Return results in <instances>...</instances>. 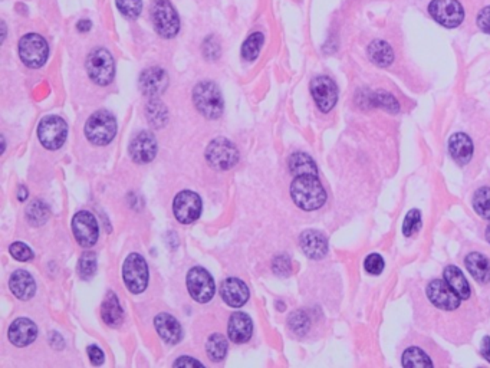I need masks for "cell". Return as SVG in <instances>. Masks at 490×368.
I'll return each instance as SVG.
<instances>
[{
    "mask_svg": "<svg viewBox=\"0 0 490 368\" xmlns=\"http://www.w3.org/2000/svg\"><path fill=\"white\" fill-rule=\"evenodd\" d=\"M187 289L190 296L200 304L208 302L215 296V280L204 268L195 267L187 273Z\"/></svg>",
    "mask_w": 490,
    "mask_h": 368,
    "instance_id": "obj_11",
    "label": "cell"
},
{
    "mask_svg": "<svg viewBox=\"0 0 490 368\" xmlns=\"http://www.w3.org/2000/svg\"><path fill=\"white\" fill-rule=\"evenodd\" d=\"M139 88L150 97H154L157 94H161L168 85V77L166 74L164 69L154 66V68H148L146 71L141 72L138 79Z\"/></svg>",
    "mask_w": 490,
    "mask_h": 368,
    "instance_id": "obj_19",
    "label": "cell"
},
{
    "mask_svg": "<svg viewBox=\"0 0 490 368\" xmlns=\"http://www.w3.org/2000/svg\"><path fill=\"white\" fill-rule=\"evenodd\" d=\"M174 367H196V365H203L199 360H195V358H191L188 356H184V357H180L179 360L174 361L173 364Z\"/></svg>",
    "mask_w": 490,
    "mask_h": 368,
    "instance_id": "obj_47",
    "label": "cell"
},
{
    "mask_svg": "<svg viewBox=\"0 0 490 368\" xmlns=\"http://www.w3.org/2000/svg\"><path fill=\"white\" fill-rule=\"evenodd\" d=\"M146 113H147V119L153 127L161 128L166 126V122L168 119V113H167V108L164 107L163 102L151 101L147 105Z\"/></svg>",
    "mask_w": 490,
    "mask_h": 368,
    "instance_id": "obj_33",
    "label": "cell"
},
{
    "mask_svg": "<svg viewBox=\"0 0 490 368\" xmlns=\"http://www.w3.org/2000/svg\"><path fill=\"white\" fill-rule=\"evenodd\" d=\"M157 154V139L153 133H138L130 144L131 159L138 164H147L154 160Z\"/></svg>",
    "mask_w": 490,
    "mask_h": 368,
    "instance_id": "obj_16",
    "label": "cell"
},
{
    "mask_svg": "<svg viewBox=\"0 0 490 368\" xmlns=\"http://www.w3.org/2000/svg\"><path fill=\"white\" fill-rule=\"evenodd\" d=\"M8 337L14 347H19V348L28 347L37 340L38 327L28 318H17L10 324Z\"/></svg>",
    "mask_w": 490,
    "mask_h": 368,
    "instance_id": "obj_18",
    "label": "cell"
},
{
    "mask_svg": "<svg viewBox=\"0 0 490 368\" xmlns=\"http://www.w3.org/2000/svg\"><path fill=\"white\" fill-rule=\"evenodd\" d=\"M486 240L490 243V223L486 227Z\"/></svg>",
    "mask_w": 490,
    "mask_h": 368,
    "instance_id": "obj_50",
    "label": "cell"
},
{
    "mask_svg": "<svg viewBox=\"0 0 490 368\" xmlns=\"http://www.w3.org/2000/svg\"><path fill=\"white\" fill-rule=\"evenodd\" d=\"M212 42H213V37L204 42V45L208 46V50H203L206 59H207V58H208V59H216L217 57H220V45H217V43L212 45Z\"/></svg>",
    "mask_w": 490,
    "mask_h": 368,
    "instance_id": "obj_46",
    "label": "cell"
},
{
    "mask_svg": "<svg viewBox=\"0 0 490 368\" xmlns=\"http://www.w3.org/2000/svg\"><path fill=\"white\" fill-rule=\"evenodd\" d=\"M222 300L233 308H240L249 300V288L237 278H227L220 287Z\"/></svg>",
    "mask_w": 490,
    "mask_h": 368,
    "instance_id": "obj_17",
    "label": "cell"
},
{
    "mask_svg": "<svg viewBox=\"0 0 490 368\" xmlns=\"http://www.w3.org/2000/svg\"><path fill=\"white\" fill-rule=\"evenodd\" d=\"M401 365L406 368H420V367H433L434 362L422 347L413 345L406 348L404 353H402Z\"/></svg>",
    "mask_w": 490,
    "mask_h": 368,
    "instance_id": "obj_30",
    "label": "cell"
},
{
    "mask_svg": "<svg viewBox=\"0 0 490 368\" xmlns=\"http://www.w3.org/2000/svg\"><path fill=\"white\" fill-rule=\"evenodd\" d=\"M369 58L380 68H387L394 61L393 48L384 41L375 39L369 45Z\"/></svg>",
    "mask_w": 490,
    "mask_h": 368,
    "instance_id": "obj_29",
    "label": "cell"
},
{
    "mask_svg": "<svg viewBox=\"0 0 490 368\" xmlns=\"http://www.w3.org/2000/svg\"><path fill=\"white\" fill-rule=\"evenodd\" d=\"M49 55L46 41L38 33H28L19 41V57L29 68H41Z\"/></svg>",
    "mask_w": 490,
    "mask_h": 368,
    "instance_id": "obj_9",
    "label": "cell"
},
{
    "mask_svg": "<svg viewBox=\"0 0 490 368\" xmlns=\"http://www.w3.org/2000/svg\"><path fill=\"white\" fill-rule=\"evenodd\" d=\"M91 28H92V23H91V21H88V19L79 21V22L77 23V29H78V32H82V33L88 32Z\"/></svg>",
    "mask_w": 490,
    "mask_h": 368,
    "instance_id": "obj_48",
    "label": "cell"
},
{
    "mask_svg": "<svg viewBox=\"0 0 490 368\" xmlns=\"http://www.w3.org/2000/svg\"><path fill=\"white\" fill-rule=\"evenodd\" d=\"M117 119L110 111H97L85 124V135L95 146H107L115 138Z\"/></svg>",
    "mask_w": 490,
    "mask_h": 368,
    "instance_id": "obj_3",
    "label": "cell"
},
{
    "mask_svg": "<svg viewBox=\"0 0 490 368\" xmlns=\"http://www.w3.org/2000/svg\"><path fill=\"white\" fill-rule=\"evenodd\" d=\"M473 207L476 213L490 222V187H480L473 196Z\"/></svg>",
    "mask_w": 490,
    "mask_h": 368,
    "instance_id": "obj_35",
    "label": "cell"
},
{
    "mask_svg": "<svg viewBox=\"0 0 490 368\" xmlns=\"http://www.w3.org/2000/svg\"><path fill=\"white\" fill-rule=\"evenodd\" d=\"M371 101L375 107L384 108L389 113H398V110H400L398 101L389 93H382V91L375 93L374 95H371Z\"/></svg>",
    "mask_w": 490,
    "mask_h": 368,
    "instance_id": "obj_39",
    "label": "cell"
},
{
    "mask_svg": "<svg viewBox=\"0 0 490 368\" xmlns=\"http://www.w3.org/2000/svg\"><path fill=\"white\" fill-rule=\"evenodd\" d=\"M86 353H88V357H90V361L94 364V365H101L105 360V356H104V351L97 347V345H90L88 348H86Z\"/></svg>",
    "mask_w": 490,
    "mask_h": 368,
    "instance_id": "obj_45",
    "label": "cell"
},
{
    "mask_svg": "<svg viewBox=\"0 0 490 368\" xmlns=\"http://www.w3.org/2000/svg\"><path fill=\"white\" fill-rule=\"evenodd\" d=\"M311 94L322 113H329L338 101L337 84L326 75H320L311 81Z\"/></svg>",
    "mask_w": 490,
    "mask_h": 368,
    "instance_id": "obj_13",
    "label": "cell"
},
{
    "mask_svg": "<svg viewBox=\"0 0 490 368\" xmlns=\"http://www.w3.org/2000/svg\"><path fill=\"white\" fill-rule=\"evenodd\" d=\"M151 21L155 32L164 39H171L180 30V19L170 0H154L151 6Z\"/></svg>",
    "mask_w": 490,
    "mask_h": 368,
    "instance_id": "obj_5",
    "label": "cell"
},
{
    "mask_svg": "<svg viewBox=\"0 0 490 368\" xmlns=\"http://www.w3.org/2000/svg\"><path fill=\"white\" fill-rule=\"evenodd\" d=\"M26 216L30 224L33 226H41L43 224L48 217H49V210L48 206L43 204L42 202H33L28 210H26Z\"/></svg>",
    "mask_w": 490,
    "mask_h": 368,
    "instance_id": "obj_36",
    "label": "cell"
},
{
    "mask_svg": "<svg viewBox=\"0 0 490 368\" xmlns=\"http://www.w3.org/2000/svg\"><path fill=\"white\" fill-rule=\"evenodd\" d=\"M101 315L104 322L110 327H118L122 322L124 312H122L118 296L114 292H108L107 296H105V300L102 302Z\"/></svg>",
    "mask_w": 490,
    "mask_h": 368,
    "instance_id": "obj_27",
    "label": "cell"
},
{
    "mask_svg": "<svg viewBox=\"0 0 490 368\" xmlns=\"http://www.w3.org/2000/svg\"><path fill=\"white\" fill-rule=\"evenodd\" d=\"M443 279L449 288L456 293L462 301H469L471 298V288L463 272L456 265H449L443 271Z\"/></svg>",
    "mask_w": 490,
    "mask_h": 368,
    "instance_id": "obj_26",
    "label": "cell"
},
{
    "mask_svg": "<svg viewBox=\"0 0 490 368\" xmlns=\"http://www.w3.org/2000/svg\"><path fill=\"white\" fill-rule=\"evenodd\" d=\"M173 213L183 224L196 222L202 213V199L195 191H180L173 202Z\"/></svg>",
    "mask_w": 490,
    "mask_h": 368,
    "instance_id": "obj_12",
    "label": "cell"
},
{
    "mask_svg": "<svg viewBox=\"0 0 490 368\" xmlns=\"http://www.w3.org/2000/svg\"><path fill=\"white\" fill-rule=\"evenodd\" d=\"M427 296L430 302L439 309L453 312L459 309L460 307V298L454 293L449 285L444 282V279H434L431 282H429L426 288Z\"/></svg>",
    "mask_w": 490,
    "mask_h": 368,
    "instance_id": "obj_15",
    "label": "cell"
},
{
    "mask_svg": "<svg viewBox=\"0 0 490 368\" xmlns=\"http://www.w3.org/2000/svg\"><path fill=\"white\" fill-rule=\"evenodd\" d=\"M10 291L16 298L22 301H29L30 298L37 293V284L32 275L23 269L14 271L9 279Z\"/></svg>",
    "mask_w": 490,
    "mask_h": 368,
    "instance_id": "obj_25",
    "label": "cell"
},
{
    "mask_svg": "<svg viewBox=\"0 0 490 368\" xmlns=\"http://www.w3.org/2000/svg\"><path fill=\"white\" fill-rule=\"evenodd\" d=\"M72 232L82 248H92L99 235L95 216L91 212L81 210L72 219Z\"/></svg>",
    "mask_w": 490,
    "mask_h": 368,
    "instance_id": "obj_14",
    "label": "cell"
},
{
    "mask_svg": "<svg viewBox=\"0 0 490 368\" xmlns=\"http://www.w3.org/2000/svg\"><path fill=\"white\" fill-rule=\"evenodd\" d=\"M265 43V35L262 33V32H255L252 33L251 37L243 42L242 45V58L244 61H248V62H252L255 61L259 54H260V50H262V46H264Z\"/></svg>",
    "mask_w": 490,
    "mask_h": 368,
    "instance_id": "obj_31",
    "label": "cell"
},
{
    "mask_svg": "<svg viewBox=\"0 0 490 368\" xmlns=\"http://www.w3.org/2000/svg\"><path fill=\"white\" fill-rule=\"evenodd\" d=\"M9 252L16 260H19V262H28V260H30L33 258V253H32L30 248L28 246V244H25L22 242L12 243L10 248H9Z\"/></svg>",
    "mask_w": 490,
    "mask_h": 368,
    "instance_id": "obj_42",
    "label": "cell"
},
{
    "mask_svg": "<svg viewBox=\"0 0 490 368\" xmlns=\"http://www.w3.org/2000/svg\"><path fill=\"white\" fill-rule=\"evenodd\" d=\"M289 170L297 176H318V167L305 153H295L289 157Z\"/></svg>",
    "mask_w": 490,
    "mask_h": 368,
    "instance_id": "obj_28",
    "label": "cell"
},
{
    "mask_svg": "<svg viewBox=\"0 0 490 368\" xmlns=\"http://www.w3.org/2000/svg\"><path fill=\"white\" fill-rule=\"evenodd\" d=\"M464 265L476 282L490 284V258L483 252H470L464 258Z\"/></svg>",
    "mask_w": 490,
    "mask_h": 368,
    "instance_id": "obj_22",
    "label": "cell"
},
{
    "mask_svg": "<svg viewBox=\"0 0 490 368\" xmlns=\"http://www.w3.org/2000/svg\"><path fill=\"white\" fill-rule=\"evenodd\" d=\"M449 153L459 166H466L473 157V143L464 133H456L449 139Z\"/></svg>",
    "mask_w": 490,
    "mask_h": 368,
    "instance_id": "obj_23",
    "label": "cell"
},
{
    "mask_svg": "<svg viewBox=\"0 0 490 368\" xmlns=\"http://www.w3.org/2000/svg\"><path fill=\"white\" fill-rule=\"evenodd\" d=\"M86 72L99 86L110 85L115 78V62L108 49L97 48L86 58Z\"/></svg>",
    "mask_w": 490,
    "mask_h": 368,
    "instance_id": "obj_4",
    "label": "cell"
},
{
    "mask_svg": "<svg viewBox=\"0 0 490 368\" xmlns=\"http://www.w3.org/2000/svg\"><path fill=\"white\" fill-rule=\"evenodd\" d=\"M68 137L66 121L58 115L45 117L38 127V138L46 150H58Z\"/></svg>",
    "mask_w": 490,
    "mask_h": 368,
    "instance_id": "obj_8",
    "label": "cell"
},
{
    "mask_svg": "<svg viewBox=\"0 0 490 368\" xmlns=\"http://www.w3.org/2000/svg\"><path fill=\"white\" fill-rule=\"evenodd\" d=\"M122 278L131 293L144 292L148 285V267L146 259L139 253L128 255L122 267Z\"/></svg>",
    "mask_w": 490,
    "mask_h": 368,
    "instance_id": "obj_7",
    "label": "cell"
},
{
    "mask_svg": "<svg viewBox=\"0 0 490 368\" xmlns=\"http://www.w3.org/2000/svg\"><path fill=\"white\" fill-rule=\"evenodd\" d=\"M117 9L128 19H137L143 10V0H115Z\"/></svg>",
    "mask_w": 490,
    "mask_h": 368,
    "instance_id": "obj_38",
    "label": "cell"
},
{
    "mask_svg": "<svg viewBox=\"0 0 490 368\" xmlns=\"http://www.w3.org/2000/svg\"><path fill=\"white\" fill-rule=\"evenodd\" d=\"M206 353L213 362L222 361L227 354V341L220 334H213L207 340Z\"/></svg>",
    "mask_w": 490,
    "mask_h": 368,
    "instance_id": "obj_32",
    "label": "cell"
},
{
    "mask_svg": "<svg viewBox=\"0 0 490 368\" xmlns=\"http://www.w3.org/2000/svg\"><path fill=\"white\" fill-rule=\"evenodd\" d=\"M291 196L293 203L305 212L318 210L326 202V191L318 176L295 177L291 184Z\"/></svg>",
    "mask_w": 490,
    "mask_h": 368,
    "instance_id": "obj_1",
    "label": "cell"
},
{
    "mask_svg": "<svg viewBox=\"0 0 490 368\" xmlns=\"http://www.w3.org/2000/svg\"><path fill=\"white\" fill-rule=\"evenodd\" d=\"M253 334V322L248 313L235 312L227 324V336L232 342L244 344Z\"/></svg>",
    "mask_w": 490,
    "mask_h": 368,
    "instance_id": "obj_20",
    "label": "cell"
},
{
    "mask_svg": "<svg viewBox=\"0 0 490 368\" xmlns=\"http://www.w3.org/2000/svg\"><path fill=\"white\" fill-rule=\"evenodd\" d=\"M429 12L437 23L449 29L460 26L464 19V9L459 0H431Z\"/></svg>",
    "mask_w": 490,
    "mask_h": 368,
    "instance_id": "obj_10",
    "label": "cell"
},
{
    "mask_svg": "<svg viewBox=\"0 0 490 368\" xmlns=\"http://www.w3.org/2000/svg\"><path fill=\"white\" fill-rule=\"evenodd\" d=\"M193 102L197 111L208 119H216L223 114V98L219 86L212 81H202L195 86Z\"/></svg>",
    "mask_w": 490,
    "mask_h": 368,
    "instance_id": "obj_2",
    "label": "cell"
},
{
    "mask_svg": "<svg viewBox=\"0 0 490 368\" xmlns=\"http://www.w3.org/2000/svg\"><path fill=\"white\" fill-rule=\"evenodd\" d=\"M154 325L164 342L174 345L182 340V336H183L182 327H180L179 321L174 317H171L170 313L161 312V313L157 315V317L154 318Z\"/></svg>",
    "mask_w": 490,
    "mask_h": 368,
    "instance_id": "obj_24",
    "label": "cell"
},
{
    "mask_svg": "<svg viewBox=\"0 0 490 368\" xmlns=\"http://www.w3.org/2000/svg\"><path fill=\"white\" fill-rule=\"evenodd\" d=\"M26 197H28V190L23 186H21L19 191H17V199L23 202V200H26Z\"/></svg>",
    "mask_w": 490,
    "mask_h": 368,
    "instance_id": "obj_49",
    "label": "cell"
},
{
    "mask_svg": "<svg viewBox=\"0 0 490 368\" xmlns=\"http://www.w3.org/2000/svg\"><path fill=\"white\" fill-rule=\"evenodd\" d=\"M206 160L215 170H229L237 164L239 151L229 139L219 137L207 146Z\"/></svg>",
    "mask_w": 490,
    "mask_h": 368,
    "instance_id": "obj_6",
    "label": "cell"
},
{
    "mask_svg": "<svg viewBox=\"0 0 490 368\" xmlns=\"http://www.w3.org/2000/svg\"><path fill=\"white\" fill-rule=\"evenodd\" d=\"M97 272V255L94 252H85L78 264V273L84 280L91 279Z\"/></svg>",
    "mask_w": 490,
    "mask_h": 368,
    "instance_id": "obj_37",
    "label": "cell"
},
{
    "mask_svg": "<svg viewBox=\"0 0 490 368\" xmlns=\"http://www.w3.org/2000/svg\"><path fill=\"white\" fill-rule=\"evenodd\" d=\"M420 227H422V213H420V210L413 209L407 213L406 220L402 223V233L410 238L420 231Z\"/></svg>",
    "mask_w": 490,
    "mask_h": 368,
    "instance_id": "obj_40",
    "label": "cell"
},
{
    "mask_svg": "<svg viewBox=\"0 0 490 368\" xmlns=\"http://www.w3.org/2000/svg\"><path fill=\"white\" fill-rule=\"evenodd\" d=\"M476 23L479 29L487 35H490V6L482 9L476 17Z\"/></svg>",
    "mask_w": 490,
    "mask_h": 368,
    "instance_id": "obj_44",
    "label": "cell"
},
{
    "mask_svg": "<svg viewBox=\"0 0 490 368\" xmlns=\"http://www.w3.org/2000/svg\"><path fill=\"white\" fill-rule=\"evenodd\" d=\"M364 269L369 275L378 276L386 269V260L380 253H370L364 260Z\"/></svg>",
    "mask_w": 490,
    "mask_h": 368,
    "instance_id": "obj_41",
    "label": "cell"
},
{
    "mask_svg": "<svg viewBox=\"0 0 490 368\" xmlns=\"http://www.w3.org/2000/svg\"><path fill=\"white\" fill-rule=\"evenodd\" d=\"M288 325L293 334L304 337L311 328V318L304 309H297L289 315Z\"/></svg>",
    "mask_w": 490,
    "mask_h": 368,
    "instance_id": "obj_34",
    "label": "cell"
},
{
    "mask_svg": "<svg viewBox=\"0 0 490 368\" xmlns=\"http://www.w3.org/2000/svg\"><path fill=\"white\" fill-rule=\"evenodd\" d=\"M300 244L309 259L320 260L328 253V239L318 231H305L300 238Z\"/></svg>",
    "mask_w": 490,
    "mask_h": 368,
    "instance_id": "obj_21",
    "label": "cell"
},
{
    "mask_svg": "<svg viewBox=\"0 0 490 368\" xmlns=\"http://www.w3.org/2000/svg\"><path fill=\"white\" fill-rule=\"evenodd\" d=\"M272 268H273V272L279 276H289L292 272L291 259L286 255H279L277 258H275Z\"/></svg>",
    "mask_w": 490,
    "mask_h": 368,
    "instance_id": "obj_43",
    "label": "cell"
}]
</instances>
